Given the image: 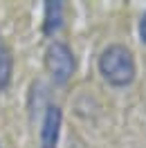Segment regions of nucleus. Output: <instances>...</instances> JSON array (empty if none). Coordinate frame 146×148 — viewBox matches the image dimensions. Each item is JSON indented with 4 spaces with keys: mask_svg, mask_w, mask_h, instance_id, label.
I'll return each instance as SVG.
<instances>
[{
    "mask_svg": "<svg viewBox=\"0 0 146 148\" xmlns=\"http://www.w3.org/2000/svg\"><path fill=\"white\" fill-rule=\"evenodd\" d=\"M99 74L103 76V81L112 88H128L135 81L137 74V65H135V56L121 43H112V45L103 47V52L99 54L97 61Z\"/></svg>",
    "mask_w": 146,
    "mask_h": 148,
    "instance_id": "nucleus-1",
    "label": "nucleus"
},
{
    "mask_svg": "<svg viewBox=\"0 0 146 148\" xmlns=\"http://www.w3.org/2000/svg\"><path fill=\"white\" fill-rule=\"evenodd\" d=\"M45 67L56 85L67 83L74 74V67H76V61H74V54L70 49V45L63 43V40L50 43V47L45 52Z\"/></svg>",
    "mask_w": 146,
    "mask_h": 148,
    "instance_id": "nucleus-2",
    "label": "nucleus"
},
{
    "mask_svg": "<svg viewBox=\"0 0 146 148\" xmlns=\"http://www.w3.org/2000/svg\"><path fill=\"white\" fill-rule=\"evenodd\" d=\"M63 112L59 106H47L43 121H41V148H56L59 135H61Z\"/></svg>",
    "mask_w": 146,
    "mask_h": 148,
    "instance_id": "nucleus-3",
    "label": "nucleus"
},
{
    "mask_svg": "<svg viewBox=\"0 0 146 148\" xmlns=\"http://www.w3.org/2000/svg\"><path fill=\"white\" fill-rule=\"evenodd\" d=\"M63 27V2L61 0H50L45 2V20H43V34L54 36Z\"/></svg>",
    "mask_w": 146,
    "mask_h": 148,
    "instance_id": "nucleus-4",
    "label": "nucleus"
},
{
    "mask_svg": "<svg viewBox=\"0 0 146 148\" xmlns=\"http://www.w3.org/2000/svg\"><path fill=\"white\" fill-rule=\"evenodd\" d=\"M11 74H14V58H11V52L0 43V90H7V88H9Z\"/></svg>",
    "mask_w": 146,
    "mask_h": 148,
    "instance_id": "nucleus-5",
    "label": "nucleus"
},
{
    "mask_svg": "<svg viewBox=\"0 0 146 148\" xmlns=\"http://www.w3.org/2000/svg\"><path fill=\"white\" fill-rule=\"evenodd\" d=\"M137 36H139V40L146 45V11L142 14V18H139V25H137Z\"/></svg>",
    "mask_w": 146,
    "mask_h": 148,
    "instance_id": "nucleus-6",
    "label": "nucleus"
},
{
    "mask_svg": "<svg viewBox=\"0 0 146 148\" xmlns=\"http://www.w3.org/2000/svg\"><path fill=\"white\" fill-rule=\"evenodd\" d=\"M0 148H2V144H0Z\"/></svg>",
    "mask_w": 146,
    "mask_h": 148,
    "instance_id": "nucleus-7",
    "label": "nucleus"
}]
</instances>
